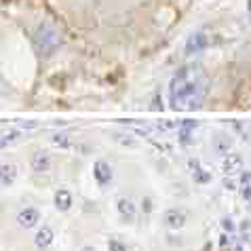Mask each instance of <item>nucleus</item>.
Segmentation results:
<instances>
[{
  "label": "nucleus",
  "instance_id": "f257e3e1",
  "mask_svg": "<svg viewBox=\"0 0 251 251\" xmlns=\"http://www.w3.org/2000/svg\"><path fill=\"white\" fill-rule=\"evenodd\" d=\"M209 91L207 72L199 64L182 66L171 78L169 95L171 103L177 110H194L201 108Z\"/></svg>",
  "mask_w": 251,
  "mask_h": 251
},
{
  "label": "nucleus",
  "instance_id": "f03ea898",
  "mask_svg": "<svg viewBox=\"0 0 251 251\" xmlns=\"http://www.w3.org/2000/svg\"><path fill=\"white\" fill-rule=\"evenodd\" d=\"M19 222H22L24 226H34L38 222V213L34 211V209H25V211L19 213Z\"/></svg>",
  "mask_w": 251,
  "mask_h": 251
},
{
  "label": "nucleus",
  "instance_id": "7ed1b4c3",
  "mask_svg": "<svg viewBox=\"0 0 251 251\" xmlns=\"http://www.w3.org/2000/svg\"><path fill=\"white\" fill-rule=\"evenodd\" d=\"M95 176L97 179H101V182H108L110 179V169H108V165H97V169H95Z\"/></svg>",
  "mask_w": 251,
  "mask_h": 251
},
{
  "label": "nucleus",
  "instance_id": "20e7f679",
  "mask_svg": "<svg viewBox=\"0 0 251 251\" xmlns=\"http://www.w3.org/2000/svg\"><path fill=\"white\" fill-rule=\"evenodd\" d=\"M57 199H59V209H66V207H70V194H66V192H59L57 194Z\"/></svg>",
  "mask_w": 251,
  "mask_h": 251
},
{
  "label": "nucleus",
  "instance_id": "39448f33",
  "mask_svg": "<svg viewBox=\"0 0 251 251\" xmlns=\"http://www.w3.org/2000/svg\"><path fill=\"white\" fill-rule=\"evenodd\" d=\"M249 11H251V0H249Z\"/></svg>",
  "mask_w": 251,
  "mask_h": 251
}]
</instances>
